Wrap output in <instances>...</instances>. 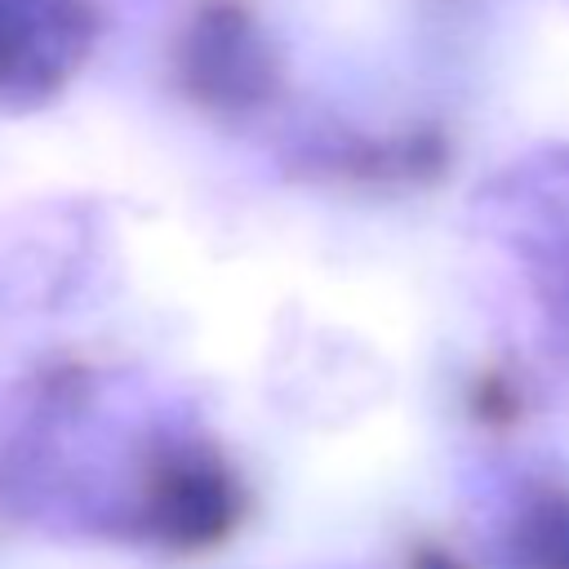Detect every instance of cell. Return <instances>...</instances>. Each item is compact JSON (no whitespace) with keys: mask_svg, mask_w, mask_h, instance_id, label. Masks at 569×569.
<instances>
[{"mask_svg":"<svg viewBox=\"0 0 569 569\" xmlns=\"http://www.w3.org/2000/svg\"><path fill=\"white\" fill-rule=\"evenodd\" d=\"M178 89L213 116H249L280 89V53L249 0H196L173 40Z\"/></svg>","mask_w":569,"mask_h":569,"instance_id":"1","label":"cell"},{"mask_svg":"<svg viewBox=\"0 0 569 569\" xmlns=\"http://www.w3.org/2000/svg\"><path fill=\"white\" fill-rule=\"evenodd\" d=\"M249 511V493L231 462L200 440L164 445L138 489V525L142 533L178 556H200L222 547Z\"/></svg>","mask_w":569,"mask_h":569,"instance_id":"2","label":"cell"},{"mask_svg":"<svg viewBox=\"0 0 569 569\" xmlns=\"http://www.w3.org/2000/svg\"><path fill=\"white\" fill-rule=\"evenodd\" d=\"M93 0H0V107L31 111L62 93L93 53Z\"/></svg>","mask_w":569,"mask_h":569,"instance_id":"3","label":"cell"},{"mask_svg":"<svg viewBox=\"0 0 569 569\" xmlns=\"http://www.w3.org/2000/svg\"><path fill=\"white\" fill-rule=\"evenodd\" d=\"M507 569H569V489H533L507 533H502Z\"/></svg>","mask_w":569,"mask_h":569,"instance_id":"4","label":"cell"},{"mask_svg":"<svg viewBox=\"0 0 569 569\" xmlns=\"http://www.w3.org/2000/svg\"><path fill=\"white\" fill-rule=\"evenodd\" d=\"M409 569H467V565L449 547H418L413 560H409Z\"/></svg>","mask_w":569,"mask_h":569,"instance_id":"5","label":"cell"}]
</instances>
